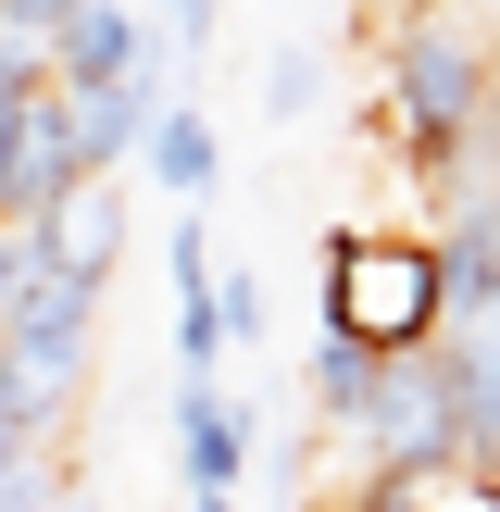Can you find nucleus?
<instances>
[{
    "label": "nucleus",
    "instance_id": "1",
    "mask_svg": "<svg viewBox=\"0 0 500 512\" xmlns=\"http://www.w3.org/2000/svg\"><path fill=\"white\" fill-rule=\"evenodd\" d=\"M488 113H500L488 38L450 25V13H400V25H388V125H400V150H413L425 175H450Z\"/></svg>",
    "mask_w": 500,
    "mask_h": 512
},
{
    "label": "nucleus",
    "instance_id": "2",
    "mask_svg": "<svg viewBox=\"0 0 500 512\" xmlns=\"http://www.w3.org/2000/svg\"><path fill=\"white\" fill-rule=\"evenodd\" d=\"M325 338H363L375 363L438 350V238H413V225H338L325 238Z\"/></svg>",
    "mask_w": 500,
    "mask_h": 512
},
{
    "label": "nucleus",
    "instance_id": "3",
    "mask_svg": "<svg viewBox=\"0 0 500 512\" xmlns=\"http://www.w3.org/2000/svg\"><path fill=\"white\" fill-rule=\"evenodd\" d=\"M175 463H188V512H238L250 475V400L225 375H175Z\"/></svg>",
    "mask_w": 500,
    "mask_h": 512
},
{
    "label": "nucleus",
    "instance_id": "4",
    "mask_svg": "<svg viewBox=\"0 0 500 512\" xmlns=\"http://www.w3.org/2000/svg\"><path fill=\"white\" fill-rule=\"evenodd\" d=\"M75 113H63V88H38L13 113V150H0V225H50V200L75 188Z\"/></svg>",
    "mask_w": 500,
    "mask_h": 512
},
{
    "label": "nucleus",
    "instance_id": "5",
    "mask_svg": "<svg viewBox=\"0 0 500 512\" xmlns=\"http://www.w3.org/2000/svg\"><path fill=\"white\" fill-rule=\"evenodd\" d=\"M50 275H88V288H113V263H125V175H75L63 200H50Z\"/></svg>",
    "mask_w": 500,
    "mask_h": 512
},
{
    "label": "nucleus",
    "instance_id": "6",
    "mask_svg": "<svg viewBox=\"0 0 500 512\" xmlns=\"http://www.w3.org/2000/svg\"><path fill=\"white\" fill-rule=\"evenodd\" d=\"M138 163H150V188H163L175 213H200V200L225 188V125L200 113V100H163V113H150V138H138Z\"/></svg>",
    "mask_w": 500,
    "mask_h": 512
},
{
    "label": "nucleus",
    "instance_id": "7",
    "mask_svg": "<svg viewBox=\"0 0 500 512\" xmlns=\"http://www.w3.org/2000/svg\"><path fill=\"white\" fill-rule=\"evenodd\" d=\"M138 50H150V25L125 0H88L63 25V50H50V88H138Z\"/></svg>",
    "mask_w": 500,
    "mask_h": 512
},
{
    "label": "nucleus",
    "instance_id": "8",
    "mask_svg": "<svg viewBox=\"0 0 500 512\" xmlns=\"http://www.w3.org/2000/svg\"><path fill=\"white\" fill-rule=\"evenodd\" d=\"M375 388H388V363H375L363 338H325V325H313V413L338 425V438H363V413H375Z\"/></svg>",
    "mask_w": 500,
    "mask_h": 512
},
{
    "label": "nucleus",
    "instance_id": "9",
    "mask_svg": "<svg viewBox=\"0 0 500 512\" xmlns=\"http://www.w3.org/2000/svg\"><path fill=\"white\" fill-rule=\"evenodd\" d=\"M213 325H225V350H263V325H275L263 263H213Z\"/></svg>",
    "mask_w": 500,
    "mask_h": 512
},
{
    "label": "nucleus",
    "instance_id": "10",
    "mask_svg": "<svg viewBox=\"0 0 500 512\" xmlns=\"http://www.w3.org/2000/svg\"><path fill=\"white\" fill-rule=\"evenodd\" d=\"M38 288H50V238H38V225H0V338L25 325Z\"/></svg>",
    "mask_w": 500,
    "mask_h": 512
},
{
    "label": "nucleus",
    "instance_id": "11",
    "mask_svg": "<svg viewBox=\"0 0 500 512\" xmlns=\"http://www.w3.org/2000/svg\"><path fill=\"white\" fill-rule=\"evenodd\" d=\"M313 100H325V50H313V38H288V50L263 63V113H275V125H300Z\"/></svg>",
    "mask_w": 500,
    "mask_h": 512
},
{
    "label": "nucleus",
    "instance_id": "12",
    "mask_svg": "<svg viewBox=\"0 0 500 512\" xmlns=\"http://www.w3.org/2000/svg\"><path fill=\"white\" fill-rule=\"evenodd\" d=\"M75 13H88V0H0V25H13V38H38V50H63Z\"/></svg>",
    "mask_w": 500,
    "mask_h": 512
},
{
    "label": "nucleus",
    "instance_id": "13",
    "mask_svg": "<svg viewBox=\"0 0 500 512\" xmlns=\"http://www.w3.org/2000/svg\"><path fill=\"white\" fill-rule=\"evenodd\" d=\"M425 512H500V475H438Z\"/></svg>",
    "mask_w": 500,
    "mask_h": 512
},
{
    "label": "nucleus",
    "instance_id": "14",
    "mask_svg": "<svg viewBox=\"0 0 500 512\" xmlns=\"http://www.w3.org/2000/svg\"><path fill=\"white\" fill-rule=\"evenodd\" d=\"M488 175H500V113H488Z\"/></svg>",
    "mask_w": 500,
    "mask_h": 512
},
{
    "label": "nucleus",
    "instance_id": "15",
    "mask_svg": "<svg viewBox=\"0 0 500 512\" xmlns=\"http://www.w3.org/2000/svg\"><path fill=\"white\" fill-rule=\"evenodd\" d=\"M400 13H450V0H400Z\"/></svg>",
    "mask_w": 500,
    "mask_h": 512
},
{
    "label": "nucleus",
    "instance_id": "16",
    "mask_svg": "<svg viewBox=\"0 0 500 512\" xmlns=\"http://www.w3.org/2000/svg\"><path fill=\"white\" fill-rule=\"evenodd\" d=\"M63 512H100V500H63Z\"/></svg>",
    "mask_w": 500,
    "mask_h": 512
}]
</instances>
